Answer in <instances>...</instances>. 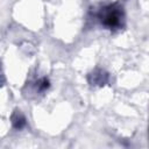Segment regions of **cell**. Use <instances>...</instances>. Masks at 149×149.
<instances>
[{
	"mask_svg": "<svg viewBox=\"0 0 149 149\" xmlns=\"http://www.w3.org/2000/svg\"><path fill=\"white\" fill-rule=\"evenodd\" d=\"M108 81V73L101 69H97L88 74V83L93 86H102Z\"/></svg>",
	"mask_w": 149,
	"mask_h": 149,
	"instance_id": "cell-2",
	"label": "cell"
},
{
	"mask_svg": "<svg viewBox=\"0 0 149 149\" xmlns=\"http://www.w3.org/2000/svg\"><path fill=\"white\" fill-rule=\"evenodd\" d=\"M3 84V76H2V72H1V69H0V86Z\"/></svg>",
	"mask_w": 149,
	"mask_h": 149,
	"instance_id": "cell-4",
	"label": "cell"
},
{
	"mask_svg": "<svg viewBox=\"0 0 149 149\" xmlns=\"http://www.w3.org/2000/svg\"><path fill=\"white\" fill-rule=\"evenodd\" d=\"M98 17L105 27H107L109 29H116L122 26L123 12L120 6L109 5V6H106L100 9Z\"/></svg>",
	"mask_w": 149,
	"mask_h": 149,
	"instance_id": "cell-1",
	"label": "cell"
},
{
	"mask_svg": "<svg viewBox=\"0 0 149 149\" xmlns=\"http://www.w3.org/2000/svg\"><path fill=\"white\" fill-rule=\"evenodd\" d=\"M12 123H13V127L16 129H22L26 126V119L22 115V113H20V111H16L12 115Z\"/></svg>",
	"mask_w": 149,
	"mask_h": 149,
	"instance_id": "cell-3",
	"label": "cell"
}]
</instances>
